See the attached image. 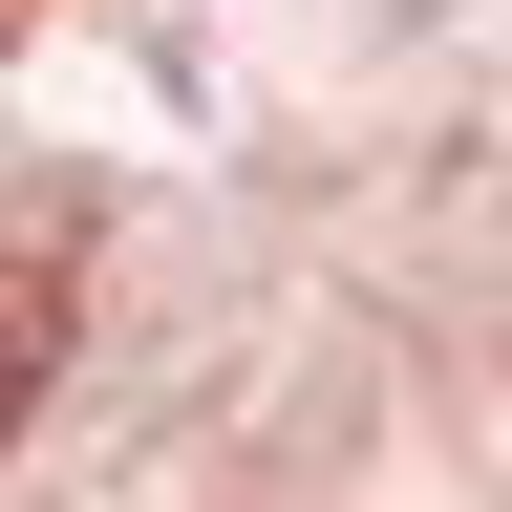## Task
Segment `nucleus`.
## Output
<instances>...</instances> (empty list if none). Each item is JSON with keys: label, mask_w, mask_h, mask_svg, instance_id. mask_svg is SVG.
<instances>
[{"label": "nucleus", "mask_w": 512, "mask_h": 512, "mask_svg": "<svg viewBox=\"0 0 512 512\" xmlns=\"http://www.w3.org/2000/svg\"><path fill=\"white\" fill-rule=\"evenodd\" d=\"M43 363H64V235H43V214H0V448H22Z\"/></svg>", "instance_id": "f257e3e1"}]
</instances>
